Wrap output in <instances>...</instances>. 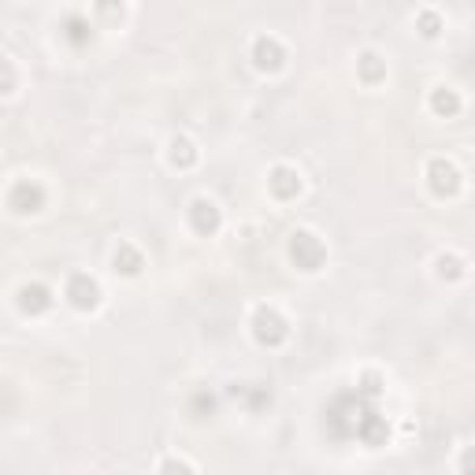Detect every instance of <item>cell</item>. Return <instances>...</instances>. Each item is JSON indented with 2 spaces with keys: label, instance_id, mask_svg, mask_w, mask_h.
<instances>
[{
  "label": "cell",
  "instance_id": "obj_12",
  "mask_svg": "<svg viewBox=\"0 0 475 475\" xmlns=\"http://www.w3.org/2000/svg\"><path fill=\"white\" fill-rule=\"evenodd\" d=\"M164 475H190V464H182V460H167Z\"/></svg>",
  "mask_w": 475,
  "mask_h": 475
},
{
  "label": "cell",
  "instance_id": "obj_9",
  "mask_svg": "<svg viewBox=\"0 0 475 475\" xmlns=\"http://www.w3.org/2000/svg\"><path fill=\"white\" fill-rule=\"evenodd\" d=\"M22 201H30V208L37 212V204H41V190H37V186H26V182H22V186L15 190V197H11V204L22 208Z\"/></svg>",
  "mask_w": 475,
  "mask_h": 475
},
{
  "label": "cell",
  "instance_id": "obj_8",
  "mask_svg": "<svg viewBox=\"0 0 475 475\" xmlns=\"http://www.w3.org/2000/svg\"><path fill=\"white\" fill-rule=\"evenodd\" d=\"M171 160H175V164H193L197 160L193 141L190 138H175V141H171Z\"/></svg>",
  "mask_w": 475,
  "mask_h": 475
},
{
  "label": "cell",
  "instance_id": "obj_7",
  "mask_svg": "<svg viewBox=\"0 0 475 475\" xmlns=\"http://www.w3.org/2000/svg\"><path fill=\"white\" fill-rule=\"evenodd\" d=\"M193 223H197V230H216V227H219L216 204H212V201H197V204H193Z\"/></svg>",
  "mask_w": 475,
  "mask_h": 475
},
{
  "label": "cell",
  "instance_id": "obj_5",
  "mask_svg": "<svg viewBox=\"0 0 475 475\" xmlns=\"http://www.w3.org/2000/svg\"><path fill=\"white\" fill-rule=\"evenodd\" d=\"M271 190L279 193V197H289V193H297V190H301V178H297L289 167H275V175H271Z\"/></svg>",
  "mask_w": 475,
  "mask_h": 475
},
{
  "label": "cell",
  "instance_id": "obj_10",
  "mask_svg": "<svg viewBox=\"0 0 475 475\" xmlns=\"http://www.w3.org/2000/svg\"><path fill=\"white\" fill-rule=\"evenodd\" d=\"M115 263H123L126 275H138V271H141V256L134 253V249H119V253H115Z\"/></svg>",
  "mask_w": 475,
  "mask_h": 475
},
{
  "label": "cell",
  "instance_id": "obj_4",
  "mask_svg": "<svg viewBox=\"0 0 475 475\" xmlns=\"http://www.w3.org/2000/svg\"><path fill=\"white\" fill-rule=\"evenodd\" d=\"M22 308L26 312H45L52 305V297H48V289L45 286H22Z\"/></svg>",
  "mask_w": 475,
  "mask_h": 475
},
{
  "label": "cell",
  "instance_id": "obj_2",
  "mask_svg": "<svg viewBox=\"0 0 475 475\" xmlns=\"http://www.w3.org/2000/svg\"><path fill=\"white\" fill-rule=\"evenodd\" d=\"M256 338H260V341H271V346H275V341L286 338V323H282L271 308H260V312H256Z\"/></svg>",
  "mask_w": 475,
  "mask_h": 475
},
{
  "label": "cell",
  "instance_id": "obj_6",
  "mask_svg": "<svg viewBox=\"0 0 475 475\" xmlns=\"http://www.w3.org/2000/svg\"><path fill=\"white\" fill-rule=\"evenodd\" d=\"M256 63H260V67H279V63H282L279 41H271V37H260V41H256Z\"/></svg>",
  "mask_w": 475,
  "mask_h": 475
},
{
  "label": "cell",
  "instance_id": "obj_1",
  "mask_svg": "<svg viewBox=\"0 0 475 475\" xmlns=\"http://www.w3.org/2000/svg\"><path fill=\"white\" fill-rule=\"evenodd\" d=\"M431 186H434V193H457V190H460L457 167L445 164V160H434V164H431Z\"/></svg>",
  "mask_w": 475,
  "mask_h": 475
},
{
  "label": "cell",
  "instance_id": "obj_3",
  "mask_svg": "<svg viewBox=\"0 0 475 475\" xmlns=\"http://www.w3.org/2000/svg\"><path fill=\"white\" fill-rule=\"evenodd\" d=\"M67 294H71V301H74L78 308H93V305H97V294H100V289H97V282L89 279V275H74Z\"/></svg>",
  "mask_w": 475,
  "mask_h": 475
},
{
  "label": "cell",
  "instance_id": "obj_11",
  "mask_svg": "<svg viewBox=\"0 0 475 475\" xmlns=\"http://www.w3.org/2000/svg\"><path fill=\"white\" fill-rule=\"evenodd\" d=\"M434 108L438 112H457V97L453 93H434Z\"/></svg>",
  "mask_w": 475,
  "mask_h": 475
},
{
  "label": "cell",
  "instance_id": "obj_13",
  "mask_svg": "<svg viewBox=\"0 0 475 475\" xmlns=\"http://www.w3.org/2000/svg\"><path fill=\"white\" fill-rule=\"evenodd\" d=\"M0 89H4V93L11 89V67H8V60H4V56H0Z\"/></svg>",
  "mask_w": 475,
  "mask_h": 475
}]
</instances>
